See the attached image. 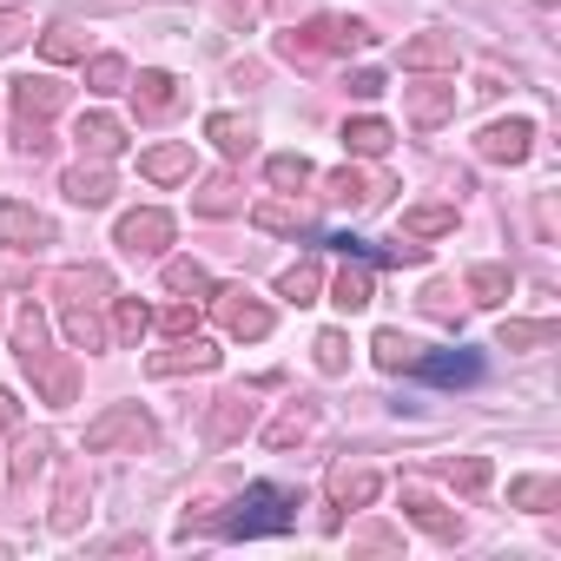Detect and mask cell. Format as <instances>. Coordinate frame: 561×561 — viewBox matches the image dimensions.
I'll return each mask as SVG.
<instances>
[{"instance_id": "obj_1", "label": "cell", "mask_w": 561, "mask_h": 561, "mask_svg": "<svg viewBox=\"0 0 561 561\" xmlns=\"http://www.w3.org/2000/svg\"><path fill=\"white\" fill-rule=\"evenodd\" d=\"M14 357H21V370L34 377V390H41V403H54V410H67V403H80V370H73V357L54 344V324H47V311H21L14 318Z\"/></svg>"}, {"instance_id": "obj_2", "label": "cell", "mask_w": 561, "mask_h": 561, "mask_svg": "<svg viewBox=\"0 0 561 561\" xmlns=\"http://www.w3.org/2000/svg\"><path fill=\"white\" fill-rule=\"evenodd\" d=\"M370 47V27L364 21H344V14H318L291 34H277V60H291V67H324L337 54H357Z\"/></svg>"}, {"instance_id": "obj_3", "label": "cell", "mask_w": 561, "mask_h": 561, "mask_svg": "<svg viewBox=\"0 0 561 561\" xmlns=\"http://www.w3.org/2000/svg\"><path fill=\"white\" fill-rule=\"evenodd\" d=\"M291 508H298V495L291 489H271V482H251L225 515H218V528L231 535V541H251V535H277V528H291Z\"/></svg>"}, {"instance_id": "obj_4", "label": "cell", "mask_w": 561, "mask_h": 561, "mask_svg": "<svg viewBox=\"0 0 561 561\" xmlns=\"http://www.w3.org/2000/svg\"><path fill=\"white\" fill-rule=\"evenodd\" d=\"M60 106H67V87H60L54 73H27V80H14V139H21L27 159L47 152V119H54Z\"/></svg>"}, {"instance_id": "obj_5", "label": "cell", "mask_w": 561, "mask_h": 561, "mask_svg": "<svg viewBox=\"0 0 561 561\" xmlns=\"http://www.w3.org/2000/svg\"><path fill=\"white\" fill-rule=\"evenodd\" d=\"M152 443H159V423H152L139 403H113V410H100V416L87 423V449H93V456H113V449L146 456Z\"/></svg>"}, {"instance_id": "obj_6", "label": "cell", "mask_w": 561, "mask_h": 561, "mask_svg": "<svg viewBox=\"0 0 561 561\" xmlns=\"http://www.w3.org/2000/svg\"><path fill=\"white\" fill-rule=\"evenodd\" d=\"M205 305H211L218 331H225V337H238V344H257V337H271V324H277V318H271V305H257L244 285H231V291H211Z\"/></svg>"}, {"instance_id": "obj_7", "label": "cell", "mask_w": 561, "mask_h": 561, "mask_svg": "<svg viewBox=\"0 0 561 561\" xmlns=\"http://www.w3.org/2000/svg\"><path fill=\"white\" fill-rule=\"evenodd\" d=\"M54 305L60 311H106L113 305V271L106 264H60L54 271Z\"/></svg>"}, {"instance_id": "obj_8", "label": "cell", "mask_w": 561, "mask_h": 561, "mask_svg": "<svg viewBox=\"0 0 561 561\" xmlns=\"http://www.w3.org/2000/svg\"><path fill=\"white\" fill-rule=\"evenodd\" d=\"M257 430V390H225L211 397V416H205V449H231Z\"/></svg>"}, {"instance_id": "obj_9", "label": "cell", "mask_w": 561, "mask_h": 561, "mask_svg": "<svg viewBox=\"0 0 561 561\" xmlns=\"http://www.w3.org/2000/svg\"><path fill=\"white\" fill-rule=\"evenodd\" d=\"M126 93H133V113H139L146 126H159V119H172V113L185 106L179 80H172V73H159V67H152V73H133V80H126Z\"/></svg>"}, {"instance_id": "obj_10", "label": "cell", "mask_w": 561, "mask_h": 561, "mask_svg": "<svg viewBox=\"0 0 561 561\" xmlns=\"http://www.w3.org/2000/svg\"><path fill=\"white\" fill-rule=\"evenodd\" d=\"M165 244H172V211L139 205V211L119 218V251H133V257H159Z\"/></svg>"}, {"instance_id": "obj_11", "label": "cell", "mask_w": 561, "mask_h": 561, "mask_svg": "<svg viewBox=\"0 0 561 561\" xmlns=\"http://www.w3.org/2000/svg\"><path fill=\"white\" fill-rule=\"evenodd\" d=\"M476 152H482L489 165H522V159L535 152V126H528V119H495V126L476 133Z\"/></svg>"}, {"instance_id": "obj_12", "label": "cell", "mask_w": 561, "mask_h": 561, "mask_svg": "<svg viewBox=\"0 0 561 561\" xmlns=\"http://www.w3.org/2000/svg\"><path fill=\"white\" fill-rule=\"evenodd\" d=\"M0 244L8 251H41V244H54V218L21 205V198H8L0 205Z\"/></svg>"}, {"instance_id": "obj_13", "label": "cell", "mask_w": 561, "mask_h": 561, "mask_svg": "<svg viewBox=\"0 0 561 561\" xmlns=\"http://www.w3.org/2000/svg\"><path fill=\"white\" fill-rule=\"evenodd\" d=\"M318 416H324V403H318V397H291L285 410L264 423V449H298V443L318 430Z\"/></svg>"}, {"instance_id": "obj_14", "label": "cell", "mask_w": 561, "mask_h": 561, "mask_svg": "<svg viewBox=\"0 0 561 561\" xmlns=\"http://www.w3.org/2000/svg\"><path fill=\"white\" fill-rule=\"evenodd\" d=\"M397 185L390 179H370V172H357V165H344V172H331L324 179V198L331 205H344V211H370V205H383Z\"/></svg>"}, {"instance_id": "obj_15", "label": "cell", "mask_w": 561, "mask_h": 561, "mask_svg": "<svg viewBox=\"0 0 561 561\" xmlns=\"http://www.w3.org/2000/svg\"><path fill=\"white\" fill-rule=\"evenodd\" d=\"M146 370L152 377H185V370H218V344L211 337H172V351H152L146 357Z\"/></svg>"}, {"instance_id": "obj_16", "label": "cell", "mask_w": 561, "mask_h": 561, "mask_svg": "<svg viewBox=\"0 0 561 561\" xmlns=\"http://www.w3.org/2000/svg\"><path fill=\"white\" fill-rule=\"evenodd\" d=\"M377 489H383V476H377V469H351V462H337V469H331V515H324V528H337V522H344L337 508H370V502H377Z\"/></svg>"}, {"instance_id": "obj_17", "label": "cell", "mask_w": 561, "mask_h": 561, "mask_svg": "<svg viewBox=\"0 0 561 561\" xmlns=\"http://www.w3.org/2000/svg\"><path fill=\"white\" fill-rule=\"evenodd\" d=\"M403 106H410V126H416V133H436L443 119H456V87H449V80L403 87Z\"/></svg>"}, {"instance_id": "obj_18", "label": "cell", "mask_w": 561, "mask_h": 561, "mask_svg": "<svg viewBox=\"0 0 561 561\" xmlns=\"http://www.w3.org/2000/svg\"><path fill=\"white\" fill-rule=\"evenodd\" d=\"M251 225L257 231H277V238H311V205H298L291 192H277V198L251 205Z\"/></svg>"}, {"instance_id": "obj_19", "label": "cell", "mask_w": 561, "mask_h": 561, "mask_svg": "<svg viewBox=\"0 0 561 561\" xmlns=\"http://www.w3.org/2000/svg\"><path fill=\"white\" fill-rule=\"evenodd\" d=\"M456 60H462L456 34H416L403 47V73H456Z\"/></svg>"}, {"instance_id": "obj_20", "label": "cell", "mask_w": 561, "mask_h": 561, "mask_svg": "<svg viewBox=\"0 0 561 561\" xmlns=\"http://www.w3.org/2000/svg\"><path fill=\"white\" fill-rule=\"evenodd\" d=\"M73 139H80V152H87V159H100V165L126 152V126H119L113 113H80V126H73Z\"/></svg>"}, {"instance_id": "obj_21", "label": "cell", "mask_w": 561, "mask_h": 561, "mask_svg": "<svg viewBox=\"0 0 561 561\" xmlns=\"http://www.w3.org/2000/svg\"><path fill=\"white\" fill-rule=\"evenodd\" d=\"M403 515L423 528V535H436V541H462V515H449L436 495H423V489H403Z\"/></svg>"}, {"instance_id": "obj_22", "label": "cell", "mask_w": 561, "mask_h": 561, "mask_svg": "<svg viewBox=\"0 0 561 561\" xmlns=\"http://www.w3.org/2000/svg\"><path fill=\"white\" fill-rule=\"evenodd\" d=\"M205 139H211L225 159H251V146H257V126H251L244 113H211V119H205Z\"/></svg>"}, {"instance_id": "obj_23", "label": "cell", "mask_w": 561, "mask_h": 561, "mask_svg": "<svg viewBox=\"0 0 561 561\" xmlns=\"http://www.w3.org/2000/svg\"><path fill=\"white\" fill-rule=\"evenodd\" d=\"M139 172H146L152 185H179V179H192V146H185V139L152 146V152H139Z\"/></svg>"}, {"instance_id": "obj_24", "label": "cell", "mask_w": 561, "mask_h": 561, "mask_svg": "<svg viewBox=\"0 0 561 561\" xmlns=\"http://www.w3.org/2000/svg\"><path fill=\"white\" fill-rule=\"evenodd\" d=\"M60 192H67L73 205H106V198H113V172H106L100 159H87V165H73V172L60 179Z\"/></svg>"}, {"instance_id": "obj_25", "label": "cell", "mask_w": 561, "mask_h": 561, "mask_svg": "<svg viewBox=\"0 0 561 561\" xmlns=\"http://www.w3.org/2000/svg\"><path fill=\"white\" fill-rule=\"evenodd\" d=\"M165 291H172V298H192V305H205L218 285H211V271H205V264H192V257H165Z\"/></svg>"}, {"instance_id": "obj_26", "label": "cell", "mask_w": 561, "mask_h": 561, "mask_svg": "<svg viewBox=\"0 0 561 561\" xmlns=\"http://www.w3.org/2000/svg\"><path fill=\"white\" fill-rule=\"evenodd\" d=\"M192 205H198L205 218H231V211H244V192H238V179H231V172H211V179L192 192Z\"/></svg>"}, {"instance_id": "obj_27", "label": "cell", "mask_w": 561, "mask_h": 561, "mask_svg": "<svg viewBox=\"0 0 561 561\" xmlns=\"http://www.w3.org/2000/svg\"><path fill=\"white\" fill-rule=\"evenodd\" d=\"M264 179H271V192H291V198H298L318 172H311L305 152H271V159H264Z\"/></svg>"}, {"instance_id": "obj_28", "label": "cell", "mask_w": 561, "mask_h": 561, "mask_svg": "<svg viewBox=\"0 0 561 561\" xmlns=\"http://www.w3.org/2000/svg\"><path fill=\"white\" fill-rule=\"evenodd\" d=\"M390 139H397V133H390L383 119H370V113H364V119H344V152H357V159H383Z\"/></svg>"}, {"instance_id": "obj_29", "label": "cell", "mask_w": 561, "mask_h": 561, "mask_svg": "<svg viewBox=\"0 0 561 561\" xmlns=\"http://www.w3.org/2000/svg\"><path fill=\"white\" fill-rule=\"evenodd\" d=\"M456 231V198H436V205H410L403 211V238H443Z\"/></svg>"}, {"instance_id": "obj_30", "label": "cell", "mask_w": 561, "mask_h": 561, "mask_svg": "<svg viewBox=\"0 0 561 561\" xmlns=\"http://www.w3.org/2000/svg\"><path fill=\"white\" fill-rule=\"evenodd\" d=\"M436 476H443L449 489H462V495H482V489L495 482V469H489L482 456H443V462H436Z\"/></svg>"}, {"instance_id": "obj_31", "label": "cell", "mask_w": 561, "mask_h": 561, "mask_svg": "<svg viewBox=\"0 0 561 561\" xmlns=\"http://www.w3.org/2000/svg\"><path fill=\"white\" fill-rule=\"evenodd\" d=\"M87 502H93L87 476H80V469H67V476H60V502H54V528H60V535H73V528H80V515H87Z\"/></svg>"}, {"instance_id": "obj_32", "label": "cell", "mask_w": 561, "mask_h": 561, "mask_svg": "<svg viewBox=\"0 0 561 561\" xmlns=\"http://www.w3.org/2000/svg\"><path fill=\"white\" fill-rule=\"evenodd\" d=\"M508 264H469V277H462V291L476 298V305H508Z\"/></svg>"}, {"instance_id": "obj_33", "label": "cell", "mask_w": 561, "mask_h": 561, "mask_svg": "<svg viewBox=\"0 0 561 561\" xmlns=\"http://www.w3.org/2000/svg\"><path fill=\"white\" fill-rule=\"evenodd\" d=\"M277 291H285L291 305H318V291H324V264H318V257H298L285 277H277Z\"/></svg>"}, {"instance_id": "obj_34", "label": "cell", "mask_w": 561, "mask_h": 561, "mask_svg": "<svg viewBox=\"0 0 561 561\" xmlns=\"http://www.w3.org/2000/svg\"><path fill=\"white\" fill-rule=\"evenodd\" d=\"M370 351H377V370H416V357H423V344L403 337V331H377Z\"/></svg>"}, {"instance_id": "obj_35", "label": "cell", "mask_w": 561, "mask_h": 561, "mask_svg": "<svg viewBox=\"0 0 561 561\" xmlns=\"http://www.w3.org/2000/svg\"><path fill=\"white\" fill-rule=\"evenodd\" d=\"M41 54H47L54 67H67V60H87V34H80L73 21H54V27L41 34Z\"/></svg>"}, {"instance_id": "obj_36", "label": "cell", "mask_w": 561, "mask_h": 561, "mask_svg": "<svg viewBox=\"0 0 561 561\" xmlns=\"http://www.w3.org/2000/svg\"><path fill=\"white\" fill-rule=\"evenodd\" d=\"M106 331H113V344H139V337L152 331V311H146L139 298H113V324H106Z\"/></svg>"}, {"instance_id": "obj_37", "label": "cell", "mask_w": 561, "mask_h": 561, "mask_svg": "<svg viewBox=\"0 0 561 561\" xmlns=\"http://www.w3.org/2000/svg\"><path fill=\"white\" fill-rule=\"evenodd\" d=\"M60 318H67V337H73L80 351H113V331H106L100 311H60Z\"/></svg>"}, {"instance_id": "obj_38", "label": "cell", "mask_w": 561, "mask_h": 561, "mask_svg": "<svg viewBox=\"0 0 561 561\" xmlns=\"http://www.w3.org/2000/svg\"><path fill=\"white\" fill-rule=\"evenodd\" d=\"M561 337V324L554 318H528V324H502V351H535V344H554Z\"/></svg>"}, {"instance_id": "obj_39", "label": "cell", "mask_w": 561, "mask_h": 561, "mask_svg": "<svg viewBox=\"0 0 561 561\" xmlns=\"http://www.w3.org/2000/svg\"><path fill=\"white\" fill-rule=\"evenodd\" d=\"M331 305H337V311H364V305H370V271H364V264H344V271H337Z\"/></svg>"}, {"instance_id": "obj_40", "label": "cell", "mask_w": 561, "mask_h": 561, "mask_svg": "<svg viewBox=\"0 0 561 561\" xmlns=\"http://www.w3.org/2000/svg\"><path fill=\"white\" fill-rule=\"evenodd\" d=\"M126 80H133V67H126L119 54H93V60H87V87H93V93H126Z\"/></svg>"}, {"instance_id": "obj_41", "label": "cell", "mask_w": 561, "mask_h": 561, "mask_svg": "<svg viewBox=\"0 0 561 561\" xmlns=\"http://www.w3.org/2000/svg\"><path fill=\"white\" fill-rule=\"evenodd\" d=\"M311 351H318V370H324V377H344V370H351V337H344V331H318Z\"/></svg>"}, {"instance_id": "obj_42", "label": "cell", "mask_w": 561, "mask_h": 561, "mask_svg": "<svg viewBox=\"0 0 561 561\" xmlns=\"http://www.w3.org/2000/svg\"><path fill=\"white\" fill-rule=\"evenodd\" d=\"M554 495H561L554 476H522V482H508V502H515V508H548Z\"/></svg>"}, {"instance_id": "obj_43", "label": "cell", "mask_w": 561, "mask_h": 561, "mask_svg": "<svg viewBox=\"0 0 561 561\" xmlns=\"http://www.w3.org/2000/svg\"><path fill=\"white\" fill-rule=\"evenodd\" d=\"M416 370L436 377V383H469L476 377V357H416Z\"/></svg>"}, {"instance_id": "obj_44", "label": "cell", "mask_w": 561, "mask_h": 561, "mask_svg": "<svg viewBox=\"0 0 561 561\" xmlns=\"http://www.w3.org/2000/svg\"><path fill=\"white\" fill-rule=\"evenodd\" d=\"M27 34H34V14H21V8H0V54H14Z\"/></svg>"}, {"instance_id": "obj_45", "label": "cell", "mask_w": 561, "mask_h": 561, "mask_svg": "<svg viewBox=\"0 0 561 561\" xmlns=\"http://www.w3.org/2000/svg\"><path fill=\"white\" fill-rule=\"evenodd\" d=\"M47 456H54V443H47V436H34V443L14 456V482H34V476L47 469Z\"/></svg>"}, {"instance_id": "obj_46", "label": "cell", "mask_w": 561, "mask_h": 561, "mask_svg": "<svg viewBox=\"0 0 561 561\" xmlns=\"http://www.w3.org/2000/svg\"><path fill=\"white\" fill-rule=\"evenodd\" d=\"M423 311H430V318H443V324H456V318H462L456 285H430V291H423Z\"/></svg>"}, {"instance_id": "obj_47", "label": "cell", "mask_w": 561, "mask_h": 561, "mask_svg": "<svg viewBox=\"0 0 561 561\" xmlns=\"http://www.w3.org/2000/svg\"><path fill=\"white\" fill-rule=\"evenodd\" d=\"M159 331H165V337H192V331H198V305H192V298H179V305L159 318Z\"/></svg>"}, {"instance_id": "obj_48", "label": "cell", "mask_w": 561, "mask_h": 561, "mask_svg": "<svg viewBox=\"0 0 561 561\" xmlns=\"http://www.w3.org/2000/svg\"><path fill=\"white\" fill-rule=\"evenodd\" d=\"M211 8H218V21H231L238 34H244V27H251V14H257L251 0H211Z\"/></svg>"}, {"instance_id": "obj_49", "label": "cell", "mask_w": 561, "mask_h": 561, "mask_svg": "<svg viewBox=\"0 0 561 561\" xmlns=\"http://www.w3.org/2000/svg\"><path fill=\"white\" fill-rule=\"evenodd\" d=\"M21 430V403H14V390H0V436H14Z\"/></svg>"}, {"instance_id": "obj_50", "label": "cell", "mask_w": 561, "mask_h": 561, "mask_svg": "<svg viewBox=\"0 0 561 561\" xmlns=\"http://www.w3.org/2000/svg\"><path fill=\"white\" fill-rule=\"evenodd\" d=\"M351 93H357V100H377V93H383V73H351Z\"/></svg>"}, {"instance_id": "obj_51", "label": "cell", "mask_w": 561, "mask_h": 561, "mask_svg": "<svg viewBox=\"0 0 561 561\" xmlns=\"http://www.w3.org/2000/svg\"><path fill=\"white\" fill-rule=\"evenodd\" d=\"M264 8H271L277 21H298V14H311V0H264Z\"/></svg>"}, {"instance_id": "obj_52", "label": "cell", "mask_w": 561, "mask_h": 561, "mask_svg": "<svg viewBox=\"0 0 561 561\" xmlns=\"http://www.w3.org/2000/svg\"><path fill=\"white\" fill-rule=\"evenodd\" d=\"M357 541H364V548H397V535H390V528H364Z\"/></svg>"}]
</instances>
